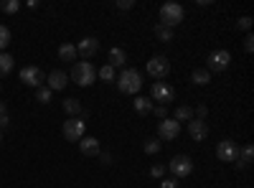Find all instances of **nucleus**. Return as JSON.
Instances as JSON below:
<instances>
[{
  "mask_svg": "<svg viewBox=\"0 0 254 188\" xmlns=\"http://www.w3.org/2000/svg\"><path fill=\"white\" fill-rule=\"evenodd\" d=\"M115 81H117V89L122 94H137L140 87H142V74L137 69H125Z\"/></svg>",
  "mask_w": 254,
  "mask_h": 188,
  "instance_id": "obj_1",
  "label": "nucleus"
},
{
  "mask_svg": "<svg viewBox=\"0 0 254 188\" xmlns=\"http://www.w3.org/2000/svg\"><path fill=\"white\" fill-rule=\"evenodd\" d=\"M71 79L76 81L79 87H92L97 81V69L92 61H76L74 69H71Z\"/></svg>",
  "mask_w": 254,
  "mask_h": 188,
  "instance_id": "obj_2",
  "label": "nucleus"
},
{
  "mask_svg": "<svg viewBox=\"0 0 254 188\" xmlns=\"http://www.w3.org/2000/svg\"><path fill=\"white\" fill-rule=\"evenodd\" d=\"M183 15H186L183 5H178V3H165V5L160 8V23L168 26V28H176V26H181Z\"/></svg>",
  "mask_w": 254,
  "mask_h": 188,
  "instance_id": "obj_3",
  "label": "nucleus"
},
{
  "mask_svg": "<svg viewBox=\"0 0 254 188\" xmlns=\"http://www.w3.org/2000/svg\"><path fill=\"white\" fill-rule=\"evenodd\" d=\"M229 61H231V54L226 51V49H219V51H211L208 54V59H206V64H208V74L214 71V74H221V71H226L229 69Z\"/></svg>",
  "mask_w": 254,
  "mask_h": 188,
  "instance_id": "obj_4",
  "label": "nucleus"
},
{
  "mask_svg": "<svg viewBox=\"0 0 254 188\" xmlns=\"http://www.w3.org/2000/svg\"><path fill=\"white\" fill-rule=\"evenodd\" d=\"M147 74H150L155 81L165 79L168 74H171V61H168V56H163V54L153 56L150 61H147Z\"/></svg>",
  "mask_w": 254,
  "mask_h": 188,
  "instance_id": "obj_5",
  "label": "nucleus"
},
{
  "mask_svg": "<svg viewBox=\"0 0 254 188\" xmlns=\"http://www.w3.org/2000/svg\"><path fill=\"white\" fill-rule=\"evenodd\" d=\"M84 130H87V122L79 120V117H69L66 122H64V137H66L69 142H79L84 137Z\"/></svg>",
  "mask_w": 254,
  "mask_h": 188,
  "instance_id": "obj_6",
  "label": "nucleus"
},
{
  "mask_svg": "<svg viewBox=\"0 0 254 188\" xmlns=\"http://www.w3.org/2000/svg\"><path fill=\"white\" fill-rule=\"evenodd\" d=\"M168 168H171L173 178H186L193 173V160H190L188 155H176L171 163H168Z\"/></svg>",
  "mask_w": 254,
  "mask_h": 188,
  "instance_id": "obj_7",
  "label": "nucleus"
},
{
  "mask_svg": "<svg viewBox=\"0 0 254 188\" xmlns=\"http://www.w3.org/2000/svg\"><path fill=\"white\" fill-rule=\"evenodd\" d=\"M20 81H23L26 87H33V89H38V87H44L46 74L41 71L38 66H23V69H20Z\"/></svg>",
  "mask_w": 254,
  "mask_h": 188,
  "instance_id": "obj_8",
  "label": "nucleus"
},
{
  "mask_svg": "<svg viewBox=\"0 0 254 188\" xmlns=\"http://www.w3.org/2000/svg\"><path fill=\"white\" fill-rule=\"evenodd\" d=\"M150 99H153V102H160L163 107H165L168 102L176 99V89H173L171 84H165V81H155L153 89H150Z\"/></svg>",
  "mask_w": 254,
  "mask_h": 188,
  "instance_id": "obj_9",
  "label": "nucleus"
},
{
  "mask_svg": "<svg viewBox=\"0 0 254 188\" xmlns=\"http://www.w3.org/2000/svg\"><path fill=\"white\" fill-rule=\"evenodd\" d=\"M181 135V122H176L173 117H165L158 122V137L160 140H176Z\"/></svg>",
  "mask_w": 254,
  "mask_h": 188,
  "instance_id": "obj_10",
  "label": "nucleus"
},
{
  "mask_svg": "<svg viewBox=\"0 0 254 188\" xmlns=\"http://www.w3.org/2000/svg\"><path fill=\"white\" fill-rule=\"evenodd\" d=\"M216 155H219V160L221 163H234L237 160V155H239V148H237V142L234 140H221L219 145H216Z\"/></svg>",
  "mask_w": 254,
  "mask_h": 188,
  "instance_id": "obj_11",
  "label": "nucleus"
},
{
  "mask_svg": "<svg viewBox=\"0 0 254 188\" xmlns=\"http://www.w3.org/2000/svg\"><path fill=\"white\" fill-rule=\"evenodd\" d=\"M97 51H99V41L94 36H87V38H81L79 44H76V54L81 59H92Z\"/></svg>",
  "mask_w": 254,
  "mask_h": 188,
  "instance_id": "obj_12",
  "label": "nucleus"
},
{
  "mask_svg": "<svg viewBox=\"0 0 254 188\" xmlns=\"http://www.w3.org/2000/svg\"><path fill=\"white\" fill-rule=\"evenodd\" d=\"M188 135H190V140H196V142L206 140V135H208L206 120H190V122H188Z\"/></svg>",
  "mask_w": 254,
  "mask_h": 188,
  "instance_id": "obj_13",
  "label": "nucleus"
},
{
  "mask_svg": "<svg viewBox=\"0 0 254 188\" xmlns=\"http://www.w3.org/2000/svg\"><path fill=\"white\" fill-rule=\"evenodd\" d=\"M79 150H81V155H87V158H97V155L102 153L99 140H97V137H87V135L79 140Z\"/></svg>",
  "mask_w": 254,
  "mask_h": 188,
  "instance_id": "obj_14",
  "label": "nucleus"
},
{
  "mask_svg": "<svg viewBox=\"0 0 254 188\" xmlns=\"http://www.w3.org/2000/svg\"><path fill=\"white\" fill-rule=\"evenodd\" d=\"M66 84H69V76L64 74V71H51V74L46 76V87H49L51 92H61V89H66Z\"/></svg>",
  "mask_w": 254,
  "mask_h": 188,
  "instance_id": "obj_15",
  "label": "nucleus"
},
{
  "mask_svg": "<svg viewBox=\"0 0 254 188\" xmlns=\"http://www.w3.org/2000/svg\"><path fill=\"white\" fill-rule=\"evenodd\" d=\"M107 64H110L112 69H117V66H125V64H127V54H125V49H120V46L110 49V61H107Z\"/></svg>",
  "mask_w": 254,
  "mask_h": 188,
  "instance_id": "obj_16",
  "label": "nucleus"
},
{
  "mask_svg": "<svg viewBox=\"0 0 254 188\" xmlns=\"http://www.w3.org/2000/svg\"><path fill=\"white\" fill-rule=\"evenodd\" d=\"M132 107H135V112L137 115H150L153 112V99L150 97H135V102H132Z\"/></svg>",
  "mask_w": 254,
  "mask_h": 188,
  "instance_id": "obj_17",
  "label": "nucleus"
},
{
  "mask_svg": "<svg viewBox=\"0 0 254 188\" xmlns=\"http://www.w3.org/2000/svg\"><path fill=\"white\" fill-rule=\"evenodd\" d=\"M252 155H254V148H252V145H244V148H242V153H239V155H237V160H234L239 171H244L247 165L252 163Z\"/></svg>",
  "mask_w": 254,
  "mask_h": 188,
  "instance_id": "obj_18",
  "label": "nucleus"
},
{
  "mask_svg": "<svg viewBox=\"0 0 254 188\" xmlns=\"http://www.w3.org/2000/svg\"><path fill=\"white\" fill-rule=\"evenodd\" d=\"M76 56L79 54H76V46L74 44H61L59 46V59L61 61H74V64H76Z\"/></svg>",
  "mask_w": 254,
  "mask_h": 188,
  "instance_id": "obj_19",
  "label": "nucleus"
},
{
  "mask_svg": "<svg viewBox=\"0 0 254 188\" xmlns=\"http://www.w3.org/2000/svg\"><path fill=\"white\" fill-rule=\"evenodd\" d=\"M13 66H15V59L3 51V54H0V76H8L13 71Z\"/></svg>",
  "mask_w": 254,
  "mask_h": 188,
  "instance_id": "obj_20",
  "label": "nucleus"
},
{
  "mask_svg": "<svg viewBox=\"0 0 254 188\" xmlns=\"http://www.w3.org/2000/svg\"><path fill=\"white\" fill-rule=\"evenodd\" d=\"M176 122H190L193 120V107H188V104H181V107L176 110Z\"/></svg>",
  "mask_w": 254,
  "mask_h": 188,
  "instance_id": "obj_21",
  "label": "nucleus"
},
{
  "mask_svg": "<svg viewBox=\"0 0 254 188\" xmlns=\"http://www.w3.org/2000/svg\"><path fill=\"white\" fill-rule=\"evenodd\" d=\"M155 36H158V41H163V44H171V41H173V28L158 23L155 26Z\"/></svg>",
  "mask_w": 254,
  "mask_h": 188,
  "instance_id": "obj_22",
  "label": "nucleus"
},
{
  "mask_svg": "<svg viewBox=\"0 0 254 188\" xmlns=\"http://www.w3.org/2000/svg\"><path fill=\"white\" fill-rule=\"evenodd\" d=\"M190 79H193V84H198V87H206L208 81H211V74H208L206 69H196L193 74H190Z\"/></svg>",
  "mask_w": 254,
  "mask_h": 188,
  "instance_id": "obj_23",
  "label": "nucleus"
},
{
  "mask_svg": "<svg viewBox=\"0 0 254 188\" xmlns=\"http://www.w3.org/2000/svg\"><path fill=\"white\" fill-rule=\"evenodd\" d=\"M64 110H66L71 117H79L81 115V102L79 99H64Z\"/></svg>",
  "mask_w": 254,
  "mask_h": 188,
  "instance_id": "obj_24",
  "label": "nucleus"
},
{
  "mask_svg": "<svg viewBox=\"0 0 254 188\" xmlns=\"http://www.w3.org/2000/svg\"><path fill=\"white\" fill-rule=\"evenodd\" d=\"M97 76H99L102 81H115V79H117V74H115V69H112L110 64H104V66L97 71Z\"/></svg>",
  "mask_w": 254,
  "mask_h": 188,
  "instance_id": "obj_25",
  "label": "nucleus"
},
{
  "mask_svg": "<svg viewBox=\"0 0 254 188\" xmlns=\"http://www.w3.org/2000/svg\"><path fill=\"white\" fill-rule=\"evenodd\" d=\"M51 97H54V92H51L49 87H38V89H36V102H41V104H49Z\"/></svg>",
  "mask_w": 254,
  "mask_h": 188,
  "instance_id": "obj_26",
  "label": "nucleus"
},
{
  "mask_svg": "<svg viewBox=\"0 0 254 188\" xmlns=\"http://www.w3.org/2000/svg\"><path fill=\"white\" fill-rule=\"evenodd\" d=\"M142 148H145L147 155H155V153H160V142H158V137H147Z\"/></svg>",
  "mask_w": 254,
  "mask_h": 188,
  "instance_id": "obj_27",
  "label": "nucleus"
},
{
  "mask_svg": "<svg viewBox=\"0 0 254 188\" xmlns=\"http://www.w3.org/2000/svg\"><path fill=\"white\" fill-rule=\"evenodd\" d=\"M10 44V28L8 26H0V54H3Z\"/></svg>",
  "mask_w": 254,
  "mask_h": 188,
  "instance_id": "obj_28",
  "label": "nucleus"
},
{
  "mask_svg": "<svg viewBox=\"0 0 254 188\" xmlns=\"http://www.w3.org/2000/svg\"><path fill=\"white\" fill-rule=\"evenodd\" d=\"M18 8H20L18 0H5V3H3V10L5 13H18Z\"/></svg>",
  "mask_w": 254,
  "mask_h": 188,
  "instance_id": "obj_29",
  "label": "nucleus"
},
{
  "mask_svg": "<svg viewBox=\"0 0 254 188\" xmlns=\"http://www.w3.org/2000/svg\"><path fill=\"white\" fill-rule=\"evenodd\" d=\"M237 28H239V31H249V28H252V18H249V15L239 18V20H237Z\"/></svg>",
  "mask_w": 254,
  "mask_h": 188,
  "instance_id": "obj_30",
  "label": "nucleus"
},
{
  "mask_svg": "<svg viewBox=\"0 0 254 188\" xmlns=\"http://www.w3.org/2000/svg\"><path fill=\"white\" fill-rule=\"evenodd\" d=\"M206 115H208V110L203 107V104H198V107L193 110V120H206Z\"/></svg>",
  "mask_w": 254,
  "mask_h": 188,
  "instance_id": "obj_31",
  "label": "nucleus"
},
{
  "mask_svg": "<svg viewBox=\"0 0 254 188\" xmlns=\"http://www.w3.org/2000/svg\"><path fill=\"white\" fill-rule=\"evenodd\" d=\"M150 176H153V178H163V176H165V165H153Z\"/></svg>",
  "mask_w": 254,
  "mask_h": 188,
  "instance_id": "obj_32",
  "label": "nucleus"
},
{
  "mask_svg": "<svg viewBox=\"0 0 254 188\" xmlns=\"http://www.w3.org/2000/svg\"><path fill=\"white\" fill-rule=\"evenodd\" d=\"M135 5V0H117V10H130Z\"/></svg>",
  "mask_w": 254,
  "mask_h": 188,
  "instance_id": "obj_33",
  "label": "nucleus"
},
{
  "mask_svg": "<svg viewBox=\"0 0 254 188\" xmlns=\"http://www.w3.org/2000/svg\"><path fill=\"white\" fill-rule=\"evenodd\" d=\"M244 51H247V54H252V51H254V36H252V33L244 38Z\"/></svg>",
  "mask_w": 254,
  "mask_h": 188,
  "instance_id": "obj_34",
  "label": "nucleus"
},
{
  "mask_svg": "<svg viewBox=\"0 0 254 188\" xmlns=\"http://www.w3.org/2000/svg\"><path fill=\"white\" fill-rule=\"evenodd\" d=\"M160 188H178V181L176 178H163L160 181Z\"/></svg>",
  "mask_w": 254,
  "mask_h": 188,
  "instance_id": "obj_35",
  "label": "nucleus"
},
{
  "mask_svg": "<svg viewBox=\"0 0 254 188\" xmlns=\"http://www.w3.org/2000/svg\"><path fill=\"white\" fill-rule=\"evenodd\" d=\"M153 112H155V117H160V120H165V117H168V107H163V104L153 107Z\"/></svg>",
  "mask_w": 254,
  "mask_h": 188,
  "instance_id": "obj_36",
  "label": "nucleus"
},
{
  "mask_svg": "<svg viewBox=\"0 0 254 188\" xmlns=\"http://www.w3.org/2000/svg\"><path fill=\"white\" fill-rule=\"evenodd\" d=\"M99 160H102L104 165H112V155H110V153H99Z\"/></svg>",
  "mask_w": 254,
  "mask_h": 188,
  "instance_id": "obj_37",
  "label": "nucleus"
},
{
  "mask_svg": "<svg viewBox=\"0 0 254 188\" xmlns=\"http://www.w3.org/2000/svg\"><path fill=\"white\" fill-rule=\"evenodd\" d=\"M8 125H10V117L8 115H0V130H5Z\"/></svg>",
  "mask_w": 254,
  "mask_h": 188,
  "instance_id": "obj_38",
  "label": "nucleus"
},
{
  "mask_svg": "<svg viewBox=\"0 0 254 188\" xmlns=\"http://www.w3.org/2000/svg\"><path fill=\"white\" fill-rule=\"evenodd\" d=\"M0 115H8V104L5 102H0Z\"/></svg>",
  "mask_w": 254,
  "mask_h": 188,
  "instance_id": "obj_39",
  "label": "nucleus"
},
{
  "mask_svg": "<svg viewBox=\"0 0 254 188\" xmlns=\"http://www.w3.org/2000/svg\"><path fill=\"white\" fill-rule=\"evenodd\" d=\"M0 140H3V130H0Z\"/></svg>",
  "mask_w": 254,
  "mask_h": 188,
  "instance_id": "obj_40",
  "label": "nucleus"
},
{
  "mask_svg": "<svg viewBox=\"0 0 254 188\" xmlns=\"http://www.w3.org/2000/svg\"><path fill=\"white\" fill-rule=\"evenodd\" d=\"M0 89H3V84H0Z\"/></svg>",
  "mask_w": 254,
  "mask_h": 188,
  "instance_id": "obj_41",
  "label": "nucleus"
}]
</instances>
